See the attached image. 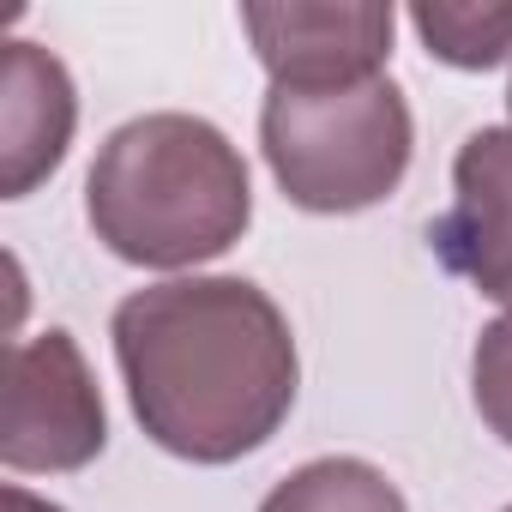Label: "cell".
Segmentation results:
<instances>
[{"mask_svg":"<svg viewBox=\"0 0 512 512\" xmlns=\"http://www.w3.org/2000/svg\"><path fill=\"white\" fill-rule=\"evenodd\" d=\"M470 404H476L482 428L500 446H512V308L476 332V350H470Z\"/></svg>","mask_w":512,"mask_h":512,"instance_id":"10","label":"cell"},{"mask_svg":"<svg viewBox=\"0 0 512 512\" xmlns=\"http://www.w3.org/2000/svg\"><path fill=\"white\" fill-rule=\"evenodd\" d=\"M260 512H410L398 482L368 464V458H308L302 470H290L266 500Z\"/></svg>","mask_w":512,"mask_h":512,"instance_id":"8","label":"cell"},{"mask_svg":"<svg viewBox=\"0 0 512 512\" xmlns=\"http://www.w3.org/2000/svg\"><path fill=\"white\" fill-rule=\"evenodd\" d=\"M506 109H512V85H506Z\"/></svg>","mask_w":512,"mask_h":512,"instance_id":"12","label":"cell"},{"mask_svg":"<svg viewBox=\"0 0 512 512\" xmlns=\"http://www.w3.org/2000/svg\"><path fill=\"white\" fill-rule=\"evenodd\" d=\"M434 260L512 308V127H476L452 157V205L428 223Z\"/></svg>","mask_w":512,"mask_h":512,"instance_id":"6","label":"cell"},{"mask_svg":"<svg viewBox=\"0 0 512 512\" xmlns=\"http://www.w3.org/2000/svg\"><path fill=\"white\" fill-rule=\"evenodd\" d=\"M109 338L145 440L187 464L260 452L302 392L296 332L247 278L145 284L115 308Z\"/></svg>","mask_w":512,"mask_h":512,"instance_id":"1","label":"cell"},{"mask_svg":"<svg viewBox=\"0 0 512 512\" xmlns=\"http://www.w3.org/2000/svg\"><path fill=\"white\" fill-rule=\"evenodd\" d=\"M0 506H7V512H67V506H55L49 494H31L25 482H7V494H0Z\"/></svg>","mask_w":512,"mask_h":512,"instance_id":"11","label":"cell"},{"mask_svg":"<svg viewBox=\"0 0 512 512\" xmlns=\"http://www.w3.org/2000/svg\"><path fill=\"white\" fill-rule=\"evenodd\" d=\"M506 512H512V506H506Z\"/></svg>","mask_w":512,"mask_h":512,"instance_id":"13","label":"cell"},{"mask_svg":"<svg viewBox=\"0 0 512 512\" xmlns=\"http://www.w3.org/2000/svg\"><path fill=\"white\" fill-rule=\"evenodd\" d=\"M85 217L115 260L145 272H187L247 235L253 175L217 121L151 109L97 145L85 175Z\"/></svg>","mask_w":512,"mask_h":512,"instance_id":"2","label":"cell"},{"mask_svg":"<svg viewBox=\"0 0 512 512\" xmlns=\"http://www.w3.org/2000/svg\"><path fill=\"white\" fill-rule=\"evenodd\" d=\"M260 151L278 193L314 217L386 205L416 157V115L392 73L356 85H272Z\"/></svg>","mask_w":512,"mask_h":512,"instance_id":"3","label":"cell"},{"mask_svg":"<svg viewBox=\"0 0 512 512\" xmlns=\"http://www.w3.org/2000/svg\"><path fill=\"white\" fill-rule=\"evenodd\" d=\"M79 91L55 49L13 37L0 67V199H31L73 145Z\"/></svg>","mask_w":512,"mask_h":512,"instance_id":"7","label":"cell"},{"mask_svg":"<svg viewBox=\"0 0 512 512\" xmlns=\"http://www.w3.org/2000/svg\"><path fill=\"white\" fill-rule=\"evenodd\" d=\"M109 446V410L97 374L67 326L19 338L7 356V422L0 464L13 476H67Z\"/></svg>","mask_w":512,"mask_h":512,"instance_id":"4","label":"cell"},{"mask_svg":"<svg viewBox=\"0 0 512 512\" xmlns=\"http://www.w3.org/2000/svg\"><path fill=\"white\" fill-rule=\"evenodd\" d=\"M410 31L422 49L458 73H488L512 61V7H476V0H416Z\"/></svg>","mask_w":512,"mask_h":512,"instance_id":"9","label":"cell"},{"mask_svg":"<svg viewBox=\"0 0 512 512\" xmlns=\"http://www.w3.org/2000/svg\"><path fill=\"white\" fill-rule=\"evenodd\" d=\"M241 31L272 85H356L386 73L398 13L386 0H253Z\"/></svg>","mask_w":512,"mask_h":512,"instance_id":"5","label":"cell"}]
</instances>
